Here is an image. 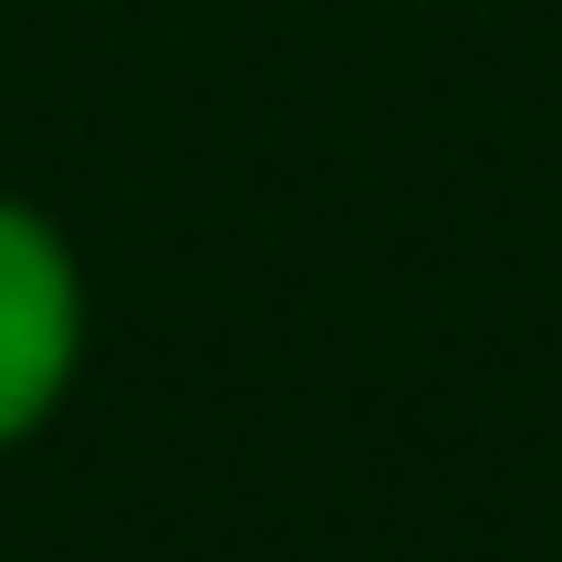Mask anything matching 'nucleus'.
I'll use <instances>...</instances> for the list:
<instances>
[{"label":"nucleus","mask_w":562,"mask_h":562,"mask_svg":"<svg viewBox=\"0 0 562 562\" xmlns=\"http://www.w3.org/2000/svg\"><path fill=\"white\" fill-rule=\"evenodd\" d=\"M83 355H94V281L74 229L42 199L0 188V459L74 406Z\"/></svg>","instance_id":"obj_1"}]
</instances>
